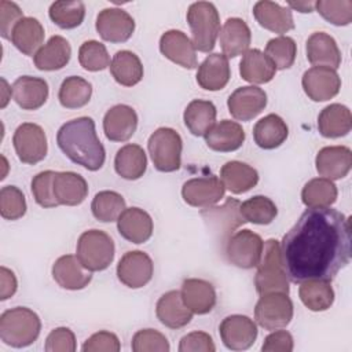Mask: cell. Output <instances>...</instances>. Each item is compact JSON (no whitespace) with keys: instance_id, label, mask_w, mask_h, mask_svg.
<instances>
[{"instance_id":"1","label":"cell","mask_w":352,"mask_h":352,"mask_svg":"<svg viewBox=\"0 0 352 352\" xmlns=\"http://www.w3.org/2000/svg\"><path fill=\"white\" fill-rule=\"evenodd\" d=\"M351 219L333 208H308L283 235L280 257L294 283L331 280L351 260Z\"/></svg>"},{"instance_id":"2","label":"cell","mask_w":352,"mask_h":352,"mask_svg":"<svg viewBox=\"0 0 352 352\" xmlns=\"http://www.w3.org/2000/svg\"><path fill=\"white\" fill-rule=\"evenodd\" d=\"M56 143L72 162L88 170H99L104 164L106 151L91 117H78L65 122L56 133Z\"/></svg>"},{"instance_id":"3","label":"cell","mask_w":352,"mask_h":352,"mask_svg":"<svg viewBox=\"0 0 352 352\" xmlns=\"http://www.w3.org/2000/svg\"><path fill=\"white\" fill-rule=\"evenodd\" d=\"M41 320L38 315L26 307L7 309L0 316V338L12 348L32 345L40 336Z\"/></svg>"},{"instance_id":"4","label":"cell","mask_w":352,"mask_h":352,"mask_svg":"<svg viewBox=\"0 0 352 352\" xmlns=\"http://www.w3.org/2000/svg\"><path fill=\"white\" fill-rule=\"evenodd\" d=\"M254 286L260 296L268 293L289 294V278L285 272L279 241L271 238L264 242L261 258L254 275Z\"/></svg>"},{"instance_id":"5","label":"cell","mask_w":352,"mask_h":352,"mask_svg":"<svg viewBox=\"0 0 352 352\" xmlns=\"http://www.w3.org/2000/svg\"><path fill=\"white\" fill-rule=\"evenodd\" d=\"M187 22L195 50L210 52L220 33V15L214 4L209 1L192 3L187 10Z\"/></svg>"},{"instance_id":"6","label":"cell","mask_w":352,"mask_h":352,"mask_svg":"<svg viewBox=\"0 0 352 352\" xmlns=\"http://www.w3.org/2000/svg\"><path fill=\"white\" fill-rule=\"evenodd\" d=\"M76 256L80 263L91 272L106 270L114 258V242L111 236L102 230L84 231L76 248Z\"/></svg>"},{"instance_id":"7","label":"cell","mask_w":352,"mask_h":352,"mask_svg":"<svg viewBox=\"0 0 352 352\" xmlns=\"http://www.w3.org/2000/svg\"><path fill=\"white\" fill-rule=\"evenodd\" d=\"M151 161L160 172H175L182 165L183 142L180 135L166 126L155 129L147 142Z\"/></svg>"},{"instance_id":"8","label":"cell","mask_w":352,"mask_h":352,"mask_svg":"<svg viewBox=\"0 0 352 352\" xmlns=\"http://www.w3.org/2000/svg\"><path fill=\"white\" fill-rule=\"evenodd\" d=\"M254 319L265 330L286 327L293 319V302L285 293L263 294L254 308Z\"/></svg>"},{"instance_id":"9","label":"cell","mask_w":352,"mask_h":352,"mask_svg":"<svg viewBox=\"0 0 352 352\" xmlns=\"http://www.w3.org/2000/svg\"><path fill=\"white\" fill-rule=\"evenodd\" d=\"M263 239L250 230H241L228 236L226 242L227 260L243 270L257 267L263 253Z\"/></svg>"},{"instance_id":"10","label":"cell","mask_w":352,"mask_h":352,"mask_svg":"<svg viewBox=\"0 0 352 352\" xmlns=\"http://www.w3.org/2000/svg\"><path fill=\"white\" fill-rule=\"evenodd\" d=\"M12 144L19 161L29 165L43 161L48 150L44 129L33 122H23L15 129Z\"/></svg>"},{"instance_id":"11","label":"cell","mask_w":352,"mask_h":352,"mask_svg":"<svg viewBox=\"0 0 352 352\" xmlns=\"http://www.w3.org/2000/svg\"><path fill=\"white\" fill-rule=\"evenodd\" d=\"M154 272L151 257L142 250L126 252L117 264V278L131 289L146 286Z\"/></svg>"},{"instance_id":"12","label":"cell","mask_w":352,"mask_h":352,"mask_svg":"<svg viewBox=\"0 0 352 352\" xmlns=\"http://www.w3.org/2000/svg\"><path fill=\"white\" fill-rule=\"evenodd\" d=\"M219 333L226 348L231 351H245L254 344L257 326L246 315H230L221 320Z\"/></svg>"},{"instance_id":"13","label":"cell","mask_w":352,"mask_h":352,"mask_svg":"<svg viewBox=\"0 0 352 352\" xmlns=\"http://www.w3.org/2000/svg\"><path fill=\"white\" fill-rule=\"evenodd\" d=\"M304 92L314 102H324L334 98L341 88V78L334 69L314 66L302 74Z\"/></svg>"},{"instance_id":"14","label":"cell","mask_w":352,"mask_h":352,"mask_svg":"<svg viewBox=\"0 0 352 352\" xmlns=\"http://www.w3.org/2000/svg\"><path fill=\"white\" fill-rule=\"evenodd\" d=\"M96 32L104 41L125 43L135 30L133 18L121 8H104L96 16Z\"/></svg>"},{"instance_id":"15","label":"cell","mask_w":352,"mask_h":352,"mask_svg":"<svg viewBox=\"0 0 352 352\" xmlns=\"http://www.w3.org/2000/svg\"><path fill=\"white\" fill-rule=\"evenodd\" d=\"M226 187L217 176H202L187 180L182 187L186 204L195 208H209L224 197Z\"/></svg>"},{"instance_id":"16","label":"cell","mask_w":352,"mask_h":352,"mask_svg":"<svg viewBox=\"0 0 352 352\" xmlns=\"http://www.w3.org/2000/svg\"><path fill=\"white\" fill-rule=\"evenodd\" d=\"M227 106L235 120L250 121L267 106V94L254 85L239 87L230 95Z\"/></svg>"},{"instance_id":"17","label":"cell","mask_w":352,"mask_h":352,"mask_svg":"<svg viewBox=\"0 0 352 352\" xmlns=\"http://www.w3.org/2000/svg\"><path fill=\"white\" fill-rule=\"evenodd\" d=\"M161 54L184 69H195L198 65L197 50L192 41L182 30H168L160 38Z\"/></svg>"},{"instance_id":"18","label":"cell","mask_w":352,"mask_h":352,"mask_svg":"<svg viewBox=\"0 0 352 352\" xmlns=\"http://www.w3.org/2000/svg\"><path fill=\"white\" fill-rule=\"evenodd\" d=\"M316 170L322 177L338 180L345 177L352 166V151L346 146H327L318 151Z\"/></svg>"},{"instance_id":"19","label":"cell","mask_w":352,"mask_h":352,"mask_svg":"<svg viewBox=\"0 0 352 352\" xmlns=\"http://www.w3.org/2000/svg\"><path fill=\"white\" fill-rule=\"evenodd\" d=\"M138 128V114L128 104L110 107L103 117V132L111 142H126Z\"/></svg>"},{"instance_id":"20","label":"cell","mask_w":352,"mask_h":352,"mask_svg":"<svg viewBox=\"0 0 352 352\" xmlns=\"http://www.w3.org/2000/svg\"><path fill=\"white\" fill-rule=\"evenodd\" d=\"M52 278L63 289L81 290L88 286L92 274L80 263L77 256L65 254L54 263Z\"/></svg>"},{"instance_id":"21","label":"cell","mask_w":352,"mask_h":352,"mask_svg":"<svg viewBox=\"0 0 352 352\" xmlns=\"http://www.w3.org/2000/svg\"><path fill=\"white\" fill-rule=\"evenodd\" d=\"M120 235L132 243H144L153 235L151 216L140 208H128L117 219Z\"/></svg>"},{"instance_id":"22","label":"cell","mask_w":352,"mask_h":352,"mask_svg":"<svg viewBox=\"0 0 352 352\" xmlns=\"http://www.w3.org/2000/svg\"><path fill=\"white\" fill-rule=\"evenodd\" d=\"M158 320L169 329H182L192 319V312L184 304L179 290H169L160 297L155 307Z\"/></svg>"},{"instance_id":"23","label":"cell","mask_w":352,"mask_h":352,"mask_svg":"<svg viewBox=\"0 0 352 352\" xmlns=\"http://www.w3.org/2000/svg\"><path fill=\"white\" fill-rule=\"evenodd\" d=\"M12 98L23 110H37L48 99V84L44 78L21 76L12 87Z\"/></svg>"},{"instance_id":"24","label":"cell","mask_w":352,"mask_h":352,"mask_svg":"<svg viewBox=\"0 0 352 352\" xmlns=\"http://www.w3.org/2000/svg\"><path fill=\"white\" fill-rule=\"evenodd\" d=\"M253 15L258 25L270 32L283 34L294 29L292 10L270 0H260L253 7Z\"/></svg>"},{"instance_id":"25","label":"cell","mask_w":352,"mask_h":352,"mask_svg":"<svg viewBox=\"0 0 352 352\" xmlns=\"http://www.w3.org/2000/svg\"><path fill=\"white\" fill-rule=\"evenodd\" d=\"M305 51L307 59L314 66H324L336 70L341 65L340 48L336 40L324 32L312 33L307 40Z\"/></svg>"},{"instance_id":"26","label":"cell","mask_w":352,"mask_h":352,"mask_svg":"<svg viewBox=\"0 0 352 352\" xmlns=\"http://www.w3.org/2000/svg\"><path fill=\"white\" fill-rule=\"evenodd\" d=\"M220 47L223 55L227 58H235L238 55H243L252 41V33L248 23L241 18H228L220 33Z\"/></svg>"},{"instance_id":"27","label":"cell","mask_w":352,"mask_h":352,"mask_svg":"<svg viewBox=\"0 0 352 352\" xmlns=\"http://www.w3.org/2000/svg\"><path fill=\"white\" fill-rule=\"evenodd\" d=\"M182 298L192 314H209L216 305V292L205 279L188 278L182 283Z\"/></svg>"},{"instance_id":"28","label":"cell","mask_w":352,"mask_h":352,"mask_svg":"<svg viewBox=\"0 0 352 352\" xmlns=\"http://www.w3.org/2000/svg\"><path fill=\"white\" fill-rule=\"evenodd\" d=\"M245 142L243 128L231 120H221L205 133V143L213 151L230 153L238 150Z\"/></svg>"},{"instance_id":"29","label":"cell","mask_w":352,"mask_h":352,"mask_svg":"<svg viewBox=\"0 0 352 352\" xmlns=\"http://www.w3.org/2000/svg\"><path fill=\"white\" fill-rule=\"evenodd\" d=\"M54 195L59 205H80L88 195L87 180L76 172H55L52 180Z\"/></svg>"},{"instance_id":"30","label":"cell","mask_w":352,"mask_h":352,"mask_svg":"<svg viewBox=\"0 0 352 352\" xmlns=\"http://www.w3.org/2000/svg\"><path fill=\"white\" fill-rule=\"evenodd\" d=\"M231 77L228 58L223 54H210L198 66L197 82L206 91L223 89Z\"/></svg>"},{"instance_id":"31","label":"cell","mask_w":352,"mask_h":352,"mask_svg":"<svg viewBox=\"0 0 352 352\" xmlns=\"http://www.w3.org/2000/svg\"><path fill=\"white\" fill-rule=\"evenodd\" d=\"M72 56V47L62 36H52L33 56L34 66L38 70L54 72L63 69Z\"/></svg>"},{"instance_id":"32","label":"cell","mask_w":352,"mask_h":352,"mask_svg":"<svg viewBox=\"0 0 352 352\" xmlns=\"http://www.w3.org/2000/svg\"><path fill=\"white\" fill-rule=\"evenodd\" d=\"M44 34V28L38 19L33 16H23L14 26L10 40L22 54L34 56L36 52L41 48Z\"/></svg>"},{"instance_id":"33","label":"cell","mask_w":352,"mask_h":352,"mask_svg":"<svg viewBox=\"0 0 352 352\" xmlns=\"http://www.w3.org/2000/svg\"><path fill=\"white\" fill-rule=\"evenodd\" d=\"M276 73L274 62L260 50H248L239 63L241 77L252 84L270 82Z\"/></svg>"},{"instance_id":"34","label":"cell","mask_w":352,"mask_h":352,"mask_svg":"<svg viewBox=\"0 0 352 352\" xmlns=\"http://www.w3.org/2000/svg\"><path fill=\"white\" fill-rule=\"evenodd\" d=\"M352 128L351 110L340 103L326 106L318 116V129L324 138H341Z\"/></svg>"},{"instance_id":"35","label":"cell","mask_w":352,"mask_h":352,"mask_svg":"<svg viewBox=\"0 0 352 352\" xmlns=\"http://www.w3.org/2000/svg\"><path fill=\"white\" fill-rule=\"evenodd\" d=\"M220 180L232 194H243L258 182L257 170L241 161H228L220 169Z\"/></svg>"},{"instance_id":"36","label":"cell","mask_w":352,"mask_h":352,"mask_svg":"<svg viewBox=\"0 0 352 352\" xmlns=\"http://www.w3.org/2000/svg\"><path fill=\"white\" fill-rule=\"evenodd\" d=\"M289 135V128L278 114H268L260 118L253 126V139L264 150L279 147Z\"/></svg>"},{"instance_id":"37","label":"cell","mask_w":352,"mask_h":352,"mask_svg":"<svg viewBox=\"0 0 352 352\" xmlns=\"http://www.w3.org/2000/svg\"><path fill=\"white\" fill-rule=\"evenodd\" d=\"M147 168V157L144 150L135 143L122 146L114 158L116 172L126 180L140 179Z\"/></svg>"},{"instance_id":"38","label":"cell","mask_w":352,"mask_h":352,"mask_svg":"<svg viewBox=\"0 0 352 352\" xmlns=\"http://www.w3.org/2000/svg\"><path fill=\"white\" fill-rule=\"evenodd\" d=\"M114 80L124 87H133L143 78V65L136 54L128 50L117 51L110 63Z\"/></svg>"},{"instance_id":"39","label":"cell","mask_w":352,"mask_h":352,"mask_svg":"<svg viewBox=\"0 0 352 352\" xmlns=\"http://www.w3.org/2000/svg\"><path fill=\"white\" fill-rule=\"evenodd\" d=\"M216 107L210 100H191L183 114L184 125L194 136H205V133L216 124Z\"/></svg>"},{"instance_id":"40","label":"cell","mask_w":352,"mask_h":352,"mask_svg":"<svg viewBox=\"0 0 352 352\" xmlns=\"http://www.w3.org/2000/svg\"><path fill=\"white\" fill-rule=\"evenodd\" d=\"M298 296L302 304L315 312L329 309L334 302V290L330 280L309 279L300 283Z\"/></svg>"},{"instance_id":"41","label":"cell","mask_w":352,"mask_h":352,"mask_svg":"<svg viewBox=\"0 0 352 352\" xmlns=\"http://www.w3.org/2000/svg\"><path fill=\"white\" fill-rule=\"evenodd\" d=\"M337 187L326 177L311 179L301 191V199L307 208H329L337 201Z\"/></svg>"},{"instance_id":"42","label":"cell","mask_w":352,"mask_h":352,"mask_svg":"<svg viewBox=\"0 0 352 352\" xmlns=\"http://www.w3.org/2000/svg\"><path fill=\"white\" fill-rule=\"evenodd\" d=\"M92 95V85L78 76L66 77L59 88L58 99L66 109H80L85 106Z\"/></svg>"},{"instance_id":"43","label":"cell","mask_w":352,"mask_h":352,"mask_svg":"<svg viewBox=\"0 0 352 352\" xmlns=\"http://www.w3.org/2000/svg\"><path fill=\"white\" fill-rule=\"evenodd\" d=\"M125 209L126 208L124 197L110 190L99 191L91 202V210L94 217L102 223L116 221Z\"/></svg>"},{"instance_id":"44","label":"cell","mask_w":352,"mask_h":352,"mask_svg":"<svg viewBox=\"0 0 352 352\" xmlns=\"http://www.w3.org/2000/svg\"><path fill=\"white\" fill-rule=\"evenodd\" d=\"M239 212L245 221L265 226L272 223V220L276 217L278 208L271 198L254 195L241 204Z\"/></svg>"},{"instance_id":"45","label":"cell","mask_w":352,"mask_h":352,"mask_svg":"<svg viewBox=\"0 0 352 352\" xmlns=\"http://www.w3.org/2000/svg\"><path fill=\"white\" fill-rule=\"evenodd\" d=\"M50 18L60 29H74L80 26L85 16L82 1H55L50 6Z\"/></svg>"},{"instance_id":"46","label":"cell","mask_w":352,"mask_h":352,"mask_svg":"<svg viewBox=\"0 0 352 352\" xmlns=\"http://www.w3.org/2000/svg\"><path fill=\"white\" fill-rule=\"evenodd\" d=\"M265 55L274 62L275 67L285 70L293 66L297 55L296 41L289 36L271 38L265 45Z\"/></svg>"},{"instance_id":"47","label":"cell","mask_w":352,"mask_h":352,"mask_svg":"<svg viewBox=\"0 0 352 352\" xmlns=\"http://www.w3.org/2000/svg\"><path fill=\"white\" fill-rule=\"evenodd\" d=\"M78 62L88 72L104 70L111 63L104 44L96 40H88L81 44L78 50Z\"/></svg>"},{"instance_id":"48","label":"cell","mask_w":352,"mask_h":352,"mask_svg":"<svg viewBox=\"0 0 352 352\" xmlns=\"http://www.w3.org/2000/svg\"><path fill=\"white\" fill-rule=\"evenodd\" d=\"M241 202L235 198H228L221 208H212L210 212H202V214H208L206 220H217L216 227H223V232L230 234L236 227L245 223L241 212Z\"/></svg>"},{"instance_id":"49","label":"cell","mask_w":352,"mask_h":352,"mask_svg":"<svg viewBox=\"0 0 352 352\" xmlns=\"http://www.w3.org/2000/svg\"><path fill=\"white\" fill-rule=\"evenodd\" d=\"M315 8L323 19L336 26H346L352 22L351 0H318Z\"/></svg>"},{"instance_id":"50","label":"cell","mask_w":352,"mask_h":352,"mask_svg":"<svg viewBox=\"0 0 352 352\" xmlns=\"http://www.w3.org/2000/svg\"><path fill=\"white\" fill-rule=\"evenodd\" d=\"M26 213V199L16 186H4L0 190V214L6 220H18Z\"/></svg>"},{"instance_id":"51","label":"cell","mask_w":352,"mask_h":352,"mask_svg":"<svg viewBox=\"0 0 352 352\" xmlns=\"http://www.w3.org/2000/svg\"><path fill=\"white\" fill-rule=\"evenodd\" d=\"M169 349L168 338L154 329L139 330L132 338L133 352H168Z\"/></svg>"},{"instance_id":"52","label":"cell","mask_w":352,"mask_h":352,"mask_svg":"<svg viewBox=\"0 0 352 352\" xmlns=\"http://www.w3.org/2000/svg\"><path fill=\"white\" fill-rule=\"evenodd\" d=\"M54 170H43L37 173L32 179V194L34 201L43 208H55L58 206V201L54 195L52 180H54Z\"/></svg>"},{"instance_id":"53","label":"cell","mask_w":352,"mask_h":352,"mask_svg":"<svg viewBox=\"0 0 352 352\" xmlns=\"http://www.w3.org/2000/svg\"><path fill=\"white\" fill-rule=\"evenodd\" d=\"M76 348V336L69 327H56L45 338L47 352H74Z\"/></svg>"},{"instance_id":"54","label":"cell","mask_w":352,"mask_h":352,"mask_svg":"<svg viewBox=\"0 0 352 352\" xmlns=\"http://www.w3.org/2000/svg\"><path fill=\"white\" fill-rule=\"evenodd\" d=\"M120 348L118 337L114 333L102 330L87 338L81 349L84 352H118Z\"/></svg>"},{"instance_id":"55","label":"cell","mask_w":352,"mask_h":352,"mask_svg":"<svg viewBox=\"0 0 352 352\" xmlns=\"http://www.w3.org/2000/svg\"><path fill=\"white\" fill-rule=\"evenodd\" d=\"M23 18V12L14 1H0V33L3 38L10 40L14 26Z\"/></svg>"},{"instance_id":"56","label":"cell","mask_w":352,"mask_h":352,"mask_svg":"<svg viewBox=\"0 0 352 352\" xmlns=\"http://www.w3.org/2000/svg\"><path fill=\"white\" fill-rule=\"evenodd\" d=\"M216 346L212 337L205 331H192L182 337L179 352H214Z\"/></svg>"},{"instance_id":"57","label":"cell","mask_w":352,"mask_h":352,"mask_svg":"<svg viewBox=\"0 0 352 352\" xmlns=\"http://www.w3.org/2000/svg\"><path fill=\"white\" fill-rule=\"evenodd\" d=\"M293 337L286 330H276L268 334L261 346L263 352H292L293 351Z\"/></svg>"},{"instance_id":"58","label":"cell","mask_w":352,"mask_h":352,"mask_svg":"<svg viewBox=\"0 0 352 352\" xmlns=\"http://www.w3.org/2000/svg\"><path fill=\"white\" fill-rule=\"evenodd\" d=\"M18 283L14 272L7 267H0V300L4 301L12 297L16 292Z\"/></svg>"},{"instance_id":"59","label":"cell","mask_w":352,"mask_h":352,"mask_svg":"<svg viewBox=\"0 0 352 352\" xmlns=\"http://www.w3.org/2000/svg\"><path fill=\"white\" fill-rule=\"evenodd\" d=\"M287 6L300 12H312L315 8V3L312 1H289Z\"/></svg>"},{"instance_id":"60","label":"cell","mask_w":352,"mask_h":352,"mask_svg":"<svg viewBox=\"0 0 352 352\" xmlns=\"http://www.w3.org/2000/svg\"><path fill=\"white\" fill-rule=\"evenodd\" d=\"M1 84H3V100H1V107H6L7 106V103H8V100H10V98L7 96V91L8 89H11V88H8V84H7V81L4 80V78H1Z\"/></svg>"}]
</instances>
